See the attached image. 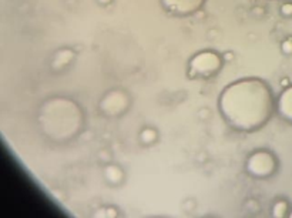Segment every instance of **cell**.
Wrapping results in <instances>:
<instances>
[{
    "instance_id": "6da1fadb",
    "label": "cell",
    "mask_w": 292,
    "mask_h": 218,
    "mask_svg": "<svg viewBox=\"0 0 292 218\" xmlns=\"http://www.w3.org/2000/svg\"><path fill=\"white\" fill-rule=\"evenodd\" d=\"M275 102L268 83L258 77H245L221 91L218 109L230 127L250 133L262 129L270 122Z\"/></svg>"
},
{
    "instance_id": "7a4b0ae2",
    "label": "cell",
    "mask_w": 292,
    "mask_h": 218,
    "mask_svg": "<svg viewBox=\"0 0 292 218\" xmlns=\"http://www.w3.org/2000/svg\"><path fill=\"white\" fill-rule=\"evenodd\" d=\"M40 124L43 131L55 140L70 138L82 123L80 110L64 99H55L41 107Z\"/></svg>"
},
{
    "instance_id": "3957f363",
    "label": "cell",
    "mask_w": 292,
    "mask_h": 218,
    "mask_svg": "<svg viewBox=\"0 0 292 218\" xmlns=\"http://www.w3.org/2000/svg\"><path fill=\"white\" fill-rule=\"evenodd\" d=\"M278 170V160L271 151L258 150L247 160V171L255 178H268Z\"/></svg>"
},
{
    "instance_id": "277c9868",
    "label": "cell",
    "mask_w": 292,
    "mask_h": 218,
    "mask_svg": "<svg viewBox=\"0 0 292 218\" xmlns=\"http://www.w3.org/2000/svg\"><path fill=\"white\" fill-rule=\"evenodd\" d=\"M223 66L221 57L214 52H201L196 55L190 62L191 75L197 77H211L217 75Z\"/></svg>"
},
{
    "instance_id": "5b68a950",
    "label": "cell",
    "mask_w": 292,
    "mask_h": 218,
    "mask_svg": "<svg viewBox=\"0 0 292 218\" xmlns=\"http://www.w3.org/2000/svg\"><path fill=\"white\" fill-rule=\"evenodd\" d=\"M127 106H129V99L121 91H111L100 103V109L107 116L121 114L123 111L127 109Z\"/></svg>"
},
{
    "instance_id": "8992f818",
    "label": "cell",
    "mask_w": 292,
    "mask_h": 218,
    "mask_svg": "<svg viewBox=\"0 0 292 218\" xmlns=\"http://www.w3.org/2000/svg\"><path fill=\"white\" fill-rule=\"evenodd\" d=\"M164 7L177 16H190L198 12L205 0H161Z\"/></svg>"
},
{
    "instance_id": "52a82bcc",
    "label": "cell",
    "mask_w": 292,
    "mask_h": 218,
    "mask_svg": "<svg viewBox=\"0 0 292 218\" xmlns=\"http://www.w3.org/2000/svg\"><path fill=\"white\" fill-rule=\"evenodd\" d=\"M275 111L284 122L292 124V84L286 86L278 95L275 102Z\"/></svg>"
},
{
    "instance_id": "ba28073f",
    "label": "cell",
    "mask_w": 292,
    "mask_h": 218,
    "mask_svg": "<svg viewBox=\"0 0 292 218\" xmlns=\"http://www.w3.org/2000/svg\"><path fill=\"white\" fill-rule=\"evenodd\" d=\"M289 214V205L285 200H278L272 207V215L274 217H285Z\"/></svg>"
},
{
    "instance_id": "9c48e42d",
    "label": "cell",
    "mask_w": 292,
    "mask_h": 218,
    "mask_svg": "<svg viewBox=\"0 0 292 218\" xmlns=\"http://www.w3.org/2000/svg\"><path fill=\"white\" fill-rule=\"evenodd\" d=\"M281 13H282V16H285V17H292V3L291 2H288V3H284V5L281 6Z\"/></svg>"
},
{
    "instance_id": "30bf717a",
    "label": "cell",
    "mask_w": 292,
    "mask_h": 218,
    "mask_svg": "<svg viewBox=\"0 0 292 218\" xmlns=\"http://www.w3.org/2000/svg\"><path fill=\"white\" fill-rule=\"evenodd\" d=\"M282 52L285 53V55H292V39H286V40H284V43H282Z\"/></svg>"
},
{
    "instance_id": "8fae6325",
    "label": "cell",
    "mask_w": 292,
    "mask_h": 218,
    "mask_svg": "<svg viewBox=\"0 0 292 218\" xmlns=\"http://www.w3.org/2000/svg\"><path fill=\"white\" fill-rule=\"evenodd\" d=\"M288 215H289V217H292V210H291V211H289V214H288Z\"/></svg>"
}]
</instances>
